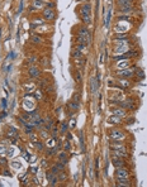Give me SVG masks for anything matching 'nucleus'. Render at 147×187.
<instances>
[{"label":"nucleus","mask_w":147,"mask_h":187,"mask_svg":"<svg viewBox=\"0 0 147 187\" xmlns=\"http://www.w3.org/2000/svg\"><path fill=\"white\" fill-rule=\"evenodd\" d=\"M80 13H81V18H82L84 23L90 24L91 23V5L90 4H88V3L84 4L80 8Z\"/></svg>","instance_id":"1"},{"label":"nucleus","mask_w":147,"mask_h":187,"mask_svg":"<svg viewBox=\"0 0 147 187\" xmlns=\"http://www.w3.org/2000/svg\"><path fill=\"white\" fill-rule=\"evenodd\" d=\"M110 138L114 140V142H121V140H124V134L122 130H119V129H112L110 130Z\"/></svg>","instance_id":"2"},{"label":"nucleus","mask_w":147,"mask_h":187,"mask_svg":"<svg viewBox=\"0 0 147 187\" xmlns=\"http://www.w3.org/2000/svg\"><path fill=\"white\" fill-rule=\"evenodd\" d=\"M55 16H56V14H55V10H53L52 8H46L43 10V18L46 20H53Z\"/></svg>","instance_id":"3"},{"label":"nucleus","mask_w":147,"mask_h":187,"mask_svg":"<svg viewBox=\"0 0 147 187\" xmlns=\"http://www.w3.org/2000/svg\"><path fill=\"white\" fill-rule=\"evenodd\" d=\"M98 88H99V81H98L96 77H91L90 78V91L93 95H96L98 94Z\"/></svg>","instance_id":"4"},{"label":"nucleus","mask_w":147,"mask_h":187,"mask_svg":"<svg viewBox=\"0 0 147 187\" xmlns=\"http://www.w3.org/2000/svg\"><path fill=\"white\" fill-rule=\"evenodd\" d=\"M115 176H117V178L127 180L128 177H129V172H128L127 170H124L123 167H121V168H117V171H115Z\"/></svg>","instance_id":"5"},{"label":"nucleus","mask_w":147,"mask_h":187,"mask_svg":"<svg viewBox=\"0 0 147 187\" xmlns=\"http://www.w3.org/2000/svg\"><path fill=\"white\" fill-rule=\"evenodd\" d=\"M112 163H113V166H114L115 168H121V167L124 166L123 158L117 157V155H114V154H113V158H112Z\"/></svg>","instance_id":"6"},{"label":"nucleus","mask_w":147,"mask_h":187,"mask_svg":"<svg viewBox=\"0 0 147 187\" xmlns=\"http://www.w3.org/2000/svg\"><path fill=\"white\" fill-rule=\"evenodd\" d=\"M113 154L117 155V157H121V158H127L128 157V153L126 149H113Z\"/></svg>","instance_id":"7"},{"label":"nucleus","mask_w":147,"mask_h":187,"mask_svg":"<svg viewBox=\"0 0 147 187\" xmlns=\"http://www.w3.org/2000/svg\"><path fill=\"white\" fill-rule=\"evenodd\" d=\"M47 180H48V182H50V185H56L57 181H59V178L56 177V175H55V173H52V172L47 173Z\"/></svg>","instance_id":"8"},{"label":"nucleus","mask_w":147,"mask_h":187,"mask_svg":"<svg viewBox=\"0 0 147 187\" xmlns=\"http://www.w3.org/2000/svg\"><path fill=\"white\" fill-rule=\"evenodd\" d=\"M118 75L122 77H129L133 75V70H129V68H126V70H121L118 71Z\"/></svg>","instance_id":"9"},{"label":"nucleus","mask_w":147,"mask_h":187,"mask_svg":"<svg viewBox=\"0 0 147 187\" xmlns=\"http://www.w3.org/2000/svg\"><path fill=\"white\" fill-rule=\"evenodd\" d=\"M28 73H29V76H30V77H34V78L39 76V71H38L37 67H34V66H30V67H29Z\"/></svg>","instance_id":"10"},{"label":"nucleus","mask_w":147,"mask_h":187,"mask_svg":"<svg viewBox=\"0 0 147 187\" xmlns=\"http://www.w3.org/2000/svg\"><path fill=\"white\" fill-rule=\"evenodd\" d=\"M77 35H82V37H88L89 39L91 41V35L89 33V30L85 28V27H81V28H79V34Z\"/></svg>","instance_id":"11"},{"label":"nucleus","mask_w":147,"mask_h":187,"mask_svg":"<svg viewBox=\"0 0 147 187\" xmlns=\"http://www.w3.org/2000/svg\"><path fill=\"white\" fill-rule=\"evenodd\" d=\"M43 4H44V1H42V0H33V3H32V10H34V9H42L43 8Z\"/></svg>","instance_id":"12"},{"label":"nucleus","mask_w":147,"mask_h":187,"mask_svg":"<svg viewBox=\"0 0 147 187\" xmlns=\"http://www.w3.org/2000/svg\"><path fill=\"white\" fill-rule=\"evenodd\" d=\"M113 114L117 115V116H119V118H124V116L127 115V113H126V111H124V109H122V108L114 109V110H113Z\"/></svg>","instance_id":"13"},{"label":"nucleus","mask_w":147,"mask_h":187,"mask_svg":"<svg viewBox=\"0 0 147 187\" xmlns=\"http://www.w3.org/2000/svg\"><path fill=\"white\" fill-rule=\"evenodd\" d=\"M132 9H133V5H119V8H118V10L121 11V13H129V11H132Z\"/></svg>","instance_id":"14"},{"label":"nucleus","mask_w":147,"mask_h":187,"mask_svg":"<svg viewBox=\"0 0 147 187\" xmlns=\"http://www.w3.org/2000/svg\"><path fill=\"white\" fill-rule=\"evenodd\" d=\"M110 19H112V5L109 6V9H108V13H106V18H105V27H106V28H108V27H109Z\"/></svg>","instance_id":"15"},{"label":"nucleus","mask_w":147,"mask_h":187,"mask_svg":"<svg viewBox=\"0 0 147 187\" xmlns=\"http://www.w3.org/2000/svg\"><path fill=\"white\" fill-rule=\"evenodd\" d=\"M117 186H126V187H128V186H131V183H129V181H128V178L127 180L117 178Z\"/></svg>","instance_id":"16"},{"label":"nucleus","mask_w":147,"mask_h":187,"mask_svg":"<svg viewBox=\"0 0 147 187\" xmlns=\"http://www.w3.org/2000/svg\"><path fill=\"white\" fill-rule=\"evenodd\" d=\"M108 123L109 124H119L121 123V118L117 116V115H114V116H110L108 119Z\"/></svg>","instance_id":"17"},{"label":"nucleus","mask_w":147,"mask_h":187,"mask_svg":"<svg viewBox=\"0 0 147 187\" xmlns=\"http://www.w3.org/2000/svg\"><path fill=\"white\" fill-rule=\"evenodd\" d=\"M67 128H69V124L67 121H64V123H61V125H60V133L61 134H65L66 132H67Z\"/></svg>","instance_id":"18"},{"label":"nucleus","mask_w":147,"mask_h":187,"mask_svg":"<svg viewBox=\"0 0 147 187\" xmlns=\"http://www.w3.org/2000/svg\"><path fill=\"white\" fill-rule=\"evenodd\" d=\"M59 158L62 163H67V154H66V152H61L59 154Z\"/></svg>","instance_id":"19"},{"label":"nucleus","mask_w":147,"mask_h":187,"mask_svg":"<svg viewBox=\"0 0 147 187\" xmlns=\"http://www.w3.org/2000/svg\"><path fill=\"white\" fill-rule=\"evenodd\" d=\"M32 42L35 43V44H39V43L42 42V38L39 37V35H37V34H33L32 35Z\"/></svg>","instance_id":"20"},{"label":"nucleus","mask_w":147,"mask_h":187,"mask_svg":"<svg viewBox=\"0 0 147 187\" xmlns=\"http://www.w3.org/2000/svg\"><path fill=\"white\" fill-rule=\"evenodd\" d=\"M71 55H72V57H74V58H76V60L81 58V51H80V50H74Z\"/></svg>","instance_id":"21"},{"label":"nucleus","mask_w":147,"mask_h":187,"mask_svg":"<svg viewBox=\"0 0 147 187\" xmlns=\"http://www.w3.org/2000/svg\"><path fill=\"white\" fill-rule=\"evenodd\" d=\"M55 167H56V170L59 171V172H61V171H64V168H65V163H62V162L60 161V162H57V163L55 164Z\"/></svg>","instance_id":"22"},{"label":"nucleus","mask_w":147,"mask_h":187,"mask_svg":"<svg viewBox=\"0 0 147 187\" xmlns=\"http://www.w3.org/2000/svg\"><path fill=\"white\" fill-rule=\"evenodd\" d=\"M110 148H113V149H126V148H124V145L121 144V143H119V144L112 143V144H110Z\"/></svg>","instance_id":"23"},{"label":"nucleus","mask_w":147,"mask_h":187,"mask_svg":"<svg viewBox=\"0 0 147 187\" xmlns=\"http://www.w3.org/2000/svg\"><path fill=\"white\" fill-rule=\"evenodd\" d=\"M8 152L6 147H3V144H0V155H5Z\"/></svg>","instance_id":"24"},{"label":"nucleus","mask_w":147,"mask_h":187,"mask_svg":"<svg viewBox=\"0 0 147 187\" xmlns=\"http://www.w3.org/2000/svg\"><path fill=\"white\" fill-rule=\"evenodd\" d=\"M115 39H128V35L127 34H115Z\"/></svg>","instance_id":"25"},{"label":"nucleus","mask_w":147,"mask_h":187,"mask_svg":"<svg viewBox=\"0 0 147 187\" xmlns=\"http://www.w3.org/2000/svg\"><path fill=\"white\" fill-rule=\"evenodd\" d=\"M55 140H56V138H55V139H48L46 144H47L48 147H55V144H56V142H55Z\"/></svg>","instance_id":"26"},{"label":"nucleus","mask_w":147,"mask_h":187,"mask_svg":"<svg viewBox=\"0 0 147 187\" xmlns=\"http://www.w3.org/2000/svg\"><path fill=\"white\" fill-rule=\"evenodd\" d=\"M8 135L9 137H17V130H15V129H10V130H9V133H8Z\"/></svg>","instance_id":"27"},{"label":"nucleus","mask_w":147,"mask_h":187,"mask_svg":"<svg viewBox=\"0 0 147 187\" xmlns=\"http://www.w3.org/2000/svg\"><path fill=\"white\" fill-rule=\"evenodd\" d=\"M72 101H75V102H80V95H79V94H74Z\"/></svg>","instance_id":"28"},{"label":"nucleus","mask_w":147,"mask_h":187,"mask_svg":"<svg viewBox=\"0 0 147 187\" xmlns=\"http://www.w3.org/2000/svg\"><path fill=\"white\" fill-rule=\"evenodd\" d=\"M118 20L127 22V20H129V16H128V15H122V16H119V18H118Z\"/></svg>","instance_id":"29"},{"label":"nucleus","mask_w":147,"mask_h":187,"mask_svg":"<svg viewBox=\"0 0 147 187\" xmlns=\"http://www.w3.org/2000/svg\"><path fill=\"white\" fill-rule=\"evenodd\" d=\"M8 157H13L14 155V148H10V149H8Z\"/></svg>","instance_id":"30"},{"label":"nucleus","mask_w":147,"mask_h":187,"mask_svg":"<svg viewBox=\"0 0 147 187\" xmlns=\"http://www.w3.org/2000/svg\"><path fill=\"white\" fill-rule=\"evenodd\" d=\"M6 104H8V102H6V99H3V100H1V108H3V110L6 109Z\"/></svg>","instance_id":"31"},{"label":"nucleus","mask_w":147,"mask_h":187,"mask_svg":"<svg viewBox=\"0 0 147 187\" xmlns=\"http://www.w3.org/2000/svg\"><path fill=\"white\" fill-rule=\"evenodd\" d=\"M75 125H76V120H75V119H71V120H70V128H75Z\"/></svg>","instance_id":"32"},{"label":"nucleus","mask_w":147,"mask_h":187,"mask_svg":"<svg viewBox=\"0 0 147 187\" xmlns=\"http://www.w3.org/2000/svg\"><path fill=\"white\" fill-rule=\"evenodd\" d=\"M59 178H60V180H66V175L64 173V171H61V172H60V176H59Z\"/></svg>","instance_id":"33"},{"label":"nucleus","mask_w":147,"mask_h":187,"mask_svg":"<svg viewBox=\"0 0 147 187\" xmlns=\"http://www.w3.org/2000/svg\"><path fill=\"white\" fill-rule=\"evenodd\" d=\"M22 9H23V1H20V4H19V9H18V14H20V13H22Z\"/></svg>","instance_id":"34"},{"label":"nucleus","mask_w":147,"mask_h":187,"mask_svg":"<svg viewBox=\"0 0 147 187\" xmlns=\"http://www.w3.org/2000/svg\"><path fill=\"white\" fill-rule=\"evenodd\" d=\"M76 81L77 82L81 81V75H80V72H76Z\"/></svg>","instance_id":"35"},{"label":"nucleus","mask_w":147,"mask_h":187,"mask_svg":"<svg viewBox=\"0 0 147 187\" xmlns=\"http://www.w3.org/2000/svg\"><path fill=\"white\" fill-rule=\"evenodd\" d=\"M123 66H124V67H127L128 62H124V63H118V67H123Z\"/></svg>","instance_id":"36"},{"label":"nucleus","mask_w":147,"mask_h":187,"mask_svg":"<svg viewBox=\"0 0 147 187\" xmlns=\"http://www.w3.org/2000/svg\"><path fill=\"white\" fill-rule=\"evenodd\" d=\"M0 164H1V166H5L6 161H5V159H3V158H0Z\"/></svg>","instance_id":"37"},{"label":"nucleus","mask_w":147,"mask_h":187,"mask_svg":"<svg viewBox=\"0 0 147 187\" xmlns=\"http://www.w3.org/2000/svg\"><path fill=\"white\" fill-rule=\"evenodd\" d=\"M34 61H35V57H29V60H28L29 63H33Z\"/></svg>","instance_id":"38"},{"label":"nucleus","mask_w":147,"mask_h":187,"mask_svg":"<svg viewBox=\"0 0 147 187\" xmlns=\"http://www.w3.org/2000/svg\"><path fill=\"white\" fill-rule=\"evenodd\" d=\"M13 166H14V168H20V164L19 163H12Z\"/></svg>","instance_id":"39"},{"label":"nucleus","mask_w":147,"mask_h":187,"mask_svg":"<svg viewBox=\"0 0 147 187\" xmlns=\"http://www.w3.org/2000/svg\"><path fill=\"white\" fill-rule=\"evenodd\" d=\"M137 73H138V76H140V77H143V72H142L141 70H138V72H137Z\"/></svg>","instance_id":"40"},{"label":"nucleus","mask_w":147,"mask_h":187,"mask_svg":"<svg viewBox=\"0 0 147 187\" xmlns=\"http://www.w3.org/2000/svg\"><path fill=\"white\" fill-rule=\"evenodd\" d=\"M6 116V113H5V110H4V113H1V115H0V118H5Z\"/></svg>","instance_id":"41"},{"label":"nucleus","mask_w":147,"mask_h":187,"mask_svg":"<svg viewBox=\"0 0 147 187\" xmlns=\"http://www.w3.org/2000/svg\"><path fill=\"white\" fill-rule=\"evenodd\" d=\"M42 166H44V167L47 166V161H46V159H43V161H42Z\"/></svg>","instance_id":"42"},{"label":"nucleus","mask_w":147,"mask_h":187,"mask_svg":"<svg viewBox=\"0 0 147 187\" xmlns=\"http://www.w3.org/2000/svg\"><path fill=\"white\" fill-rule=\"evenodd\" d=\"M39 97H41V92H39V90L37 91V99H39Z\"/></svg>","instance_id":"43"},{"label":"nucleus","mask_w":147,"mask_h":187,"mask_svg":"<svg viewBox=\"0 0 147 187\" xmlns=\"http://www.w3.org/2000/svg\"><path fill=\"white\" fill-rule=\"evenodd\" d=\"M77 1H86V0H77Z\"/></svg>","instance_id":"44"}]
</instances>
